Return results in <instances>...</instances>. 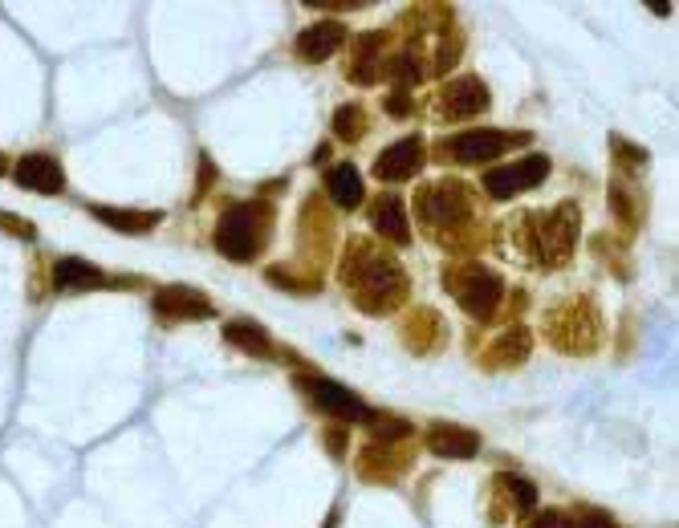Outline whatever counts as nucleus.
I'll return each mask as SVG.
<instances>
[{
	"instance_id": "f257e3e1",
	"label": "nucleus",
	"mask_w": 679,
	"mask_h": 528,
	"mask_svg": "<svg viewBox=\"0 0 679 528\" xmlns=\"http://www.w3.org/2000/svg\"><path fill=\"white\" fill-rule=\"evenodd\" d=\"M342 285L354 293L363 314H390L407 297V277L399 264L358 236L351 240L346 261H342Z\"/></svg>"
},
{
	"instance_id": "f03ea898",
	"label": "nucleus",
	"mask_w": 679,
	"mask_h": 528,
	"mask_svg": "<svg viewBox=\"0 0 679 528\" xmlns=\"http://www.w3.org/2000/svg\"><path fill=\"white\" fill-rule=\"evenodd\" d=\"M269 228H273V208L269 203L261 200L232 203V208H224L220 224H216V249H220V256L237 264L257 261L264 240H269Z\"/></svg>"
},
{
	"instance_id": "7ed1b4c3",
	"label": "nucleus",
	"mask_w": 679,
	"mask_h": 528,
	"mask_svg": "<svg viewBox=\"0 0 679 528\" xmlns=\"http://www.w3.org/2000/svg\"><path fill=\"white\" fill-rule=\"evenodd\" d=\"M416 215L431 236H448L456 228H464L472 220V191L456 179H440V183H424L416 191Z\"/></svg>"
},
{
	"instance_id": "20e7f679",
	"label": "nucleus",
	"mask_w": 679,
	"mask_h": 528,
	"mask_svg": "<svg viewBox=\"0 0 679 528\" xmlns=\"http://www.w3.org/2000/svg\"><path fill=\"white\" fill-rule=\"evenodd\" d=\"M529 224H533V256L541 264H566L574 256V244H578V224H582V212L578 203H557L550 215H529Z\"/></svg>"
},
{
	"instance_id": "39448f33",
	"label": "nucleus",
	"mask_w": 679,
	"mask_h": 528,
	"mask_svg": "<svg viewBox=\"0 0 679 528\" xmlns=\"http://www.w3.org/2000/svg\"><path fill=\"white\" fill-rule=\"evenodd\" d=\"M448 289H452V297L472 321H489L504 297V281L484 264H464V268L448 273Z\"/></svg>"
},
{
	"instance_id": "423d86ee",
	"label": "nucleus",
	"mask_w": 679,
	"mask_h": 528,
	"mask_svg": "<svg viewBox=\"0 0 679 528\" xmlns=\"http://www.w3.org/2000/svg\"><path fill=\"white\" fill-rule=\"evenodd\" d=\"M545 334L562 353H591L598 346V317L591 302H566L545 317Z\"/></svg>"
},
{
	"instance_id": "0eeeda50",
	"label": "nucleus",
	"mask_w": 679,
	"mask_h": 528,
	"mask_svg": "<svg viewBox=\"0 0 679 528\" xmlns=\"http://www.w3.org/2000/svg\"><path fill=\"white\" fill-rule=\"evenodd\" d=\"M529 142L525 130H464V135H452V139H443L440 155L448 163H492L497 155H504L509 147H521Z\"/></svg>"
},
{
	"instance_id": "6e6552de",
	"label": "nucleus",
	"mask_w": 679,
	"mask_h": 528,
	"mask_svg": "<svg viewBox=\"0 0 679 528\" xmlns=\"http://www.w3.org/2000/svg\"><path fill=\"white\" fill-rule=\"evenodd\" d=\"M545 176H550V159H545V155H525L521 163L492 167L489 176H484V191H489L492 200H513L521 191L541 188Z\"/></svg>"
},
{
	"instance_id": "1a4fd4ad",
	"label": "nucleus",
	"mask_w": 679,
	"mask_h": 528,
	"mask_svg": "<svg viewBox=\"0 0 679 528\" xmlns=\"http://www.w3.org/2000/svg\"><path fill=\"white\" fill-rule=\"evenodd\" d=\"M302 390L310 394V403L326 415L342 419V423H370V406L346 390L342 382H330V378H302Z\"/></svg>"
},
{
	"instance_id": "9d476101",
	"label": "nucleus",
	"mask_w": 679,
	"mask_h": 528,
	"mask_svg": "<svg viewBox=\"0 0 679 528\" xmlns=\"http://www.w3.org/2000/svg\"><path fill=\"white\" fill-rule=\"evenodd\" d=\"M489 102H492V94H489V86H484L480 77H452V82L436 94V114L460 123V118L484 114V110H489Z\"/></svg>"
},
{
	"instance_id": "9b49d317",
	"label": "nucleus",
	"mask_w": 679,
	"mask_h": 528,
	"mask_svg": "<svg viewBox=\"0 0 679 528\" xmlns=\"http://www.w3.org/2000/svg\"><path fill=\"white\" fill-rule=\"evenodd\" d=\"M155 314L164 321H203L216 314V305L191 285H164L155 293Z\"/></svg>"
},
{
	"instance_id": "f8f14e48",
	"label": "nucleus",
	"mask_w": 679,
	"mask_h": 528,
	"mask_svg": "<svg viewBox=\"0 0 679 528\" xmlns=\"http://www.w3.org/2000/svg\"><path fill=\"white\" fill-rule=\"evenodd\" d=\"M424 139H399V142H390L387 151L378 155L375 159V176L378 179H387V183H399V179H411L419 176V167H424Z\"/></svg>"
},
{
	"instance_id": "ddd939ff",
	"label": "nucleus",
	"mask_w": 679,
	"mask_h": 528,
	"mask_svg": "<svg viewBox=\"0 0 679 528\" xmlns=\"http://www.w3.org/2000/svg\"><path fill=\"white\" fill-rule=\"evenodd\" d=\"M13 179L21 188L29 191H41V196H58L65 188V171L62 163L53 159V155H25V159H17L13 167Z\"/></svg>"
},
{
	"instance_id": "4468645a",
	"label": "nucleus",
	"mask_w": 679,
	"mask_h": 528,
	"mask_svg": "<svg viewBox=\"0 0 679 528\" xmlns=\"http://www.w3.org/2000/svg\"><path fill=\"white\" fill-rule=\"evenodd\" d=\"M428 452L440 460H472L480 452V435L456 423H431L428 427Z\"/></svg>"
},
{
	"instance_id": "2eb2a0df",
	"label": "nucleus",
	"mask_w": 679,
	"mask_h": 528,
	"mask_svg": "<svg viewBox=\"0 0 679 528\" xmlns=\"http://www.w3.org/2000/svg\"><path fill=\"white\" fill-rule=\"evenodd\" d=\"M111 277L102 273L98 264L82 261V256H62L53 264V289L62 293H77V289H106Z\"/></svg>"
},
{
	"instance_id": "dca6fc26",
	"label": "nucleus",
	"mask_w": 679,
	"mask_h": 528,
	"mask_svg": "<svg viewBox=\"0 0 679 528\" xmlns=\"http://www.w3.org/2000/svg\"><path fill=\"white\" fill-rule=\"evenodd\" d=\"M346 45V29L338 25V21H317V25H310L297 38V57L302 62H326V57H334V53Z\"/></svg>"
},
{
	"instance_id": "f3484780",
	"label": "nucleus",
	"mask_w": 679,
	"mask_h": 528,
	"mask_svg": "<svg viewBox=\"0 0 679 528\" xmlns=\"http://www.w3.org/2000/svg\"><path fill=\"white\" fill-rule=\"evenodd\" d=\"M370 224L390 244H411V224H407V203L399 196H378L370 208Z\"/></svg>"
},
{
	"instance_id": "a211bd4d",
	"label": "nucleus",
	"mask_w": 679,
	"mask_h": 528,
	"mask_svg": "<svg viewBox=\"0 0 679 528\" xmlns=\"http://www.w3.org/2000/svg\"><path fill=\"white\" fill-rule=\"evenodd\" d=\"M383 45H387V33H363L358 45H354V62H351V82L358 86H370L378 74H383Z\"/></svg>"
},
{
	"instance_id": "6ab92c4d",
	"label": "nucleus",
	"mask_w": 679,
	"mask_h": 528,
	"mask_svg": "<svg viewBox=\"0 0 679 528\" xmlns=\"http://www.w3.org/2000/svg\"><path fill=\"white\" fill-rule=\"evenodd\" d=\"M529 346H533V338H529L525 326L504 329V334L492 338L489 350H484V366H521L529 358Z\"/></svg>"
},
{
	"instance_id": "aec40b11",
	"label": "nucleus",
	"mask_w": 679,
	"mask_h": 528,
	"mask_svg": "<svg viewBox=\"0 0 679 528\" xmlns=\"http://www.w3.org/2000/svg\"><path fill=\"white\" fill-rule=\"evenodd\" d=\"M224 338L228 346H237V350L252 353V358H273V341H269V334H264V326H257V321H249V317H237V321H228L224 326Z\"/></svg>"
},
{
	"instance_id": "412c9836",
	"label": "nucleus",
	"mask_w": 679,
	"mask_h": 528,
	"mask_svg": "<svg viewBox=\"0 0 679 528\" xmlns=\"http://www.w3.org/2000/svg\"><path fill=\"white\" fill-rule=\"evenodd\" d=\"M90 215L94 220H102L106 228H118V232H126V236H143V232H152L164 215L159 212H130V208H102V203H94L90 208Z\"/></svg>"
},
{
	"instance_id": "4be33fe9",
	"label": "nucleus",
	"mask_w": 679,
	"mask_h": 528,
	"mask_svg": "<svg viewBox=\"0 0 679 528\" xmlns=\"http://www.w3.org/2000/svg\"><path fill=\"white\" fill-rule=\"evenodd\" d=\"M326 188H330V200L338 203L342 212H351V208H358V203L366 200L363 176H358V167H351V163L334 167L326 176Z\"/></svg>"
},
{
	"instance_id": "5701e85b",
	"label": "nucleus",
	"mask_w": 679,
	"mask_h": 528,
	"mask_svg": "<svg viewBox=\"0 0 679 528\" xmlns=\"http://www.w3.org/2000/svg\"><path fill=\"white\" fill-rule=\"evenodd\" d=\"M334 135H338L342 142H358L366 135V110L358 102L338 106V114H334Z\"/></svg>"
},
{
	"instance_id": "b1692460",
	"label": "nucleus",
	"mask_w": 679,
	"mask_h": 528,
	"mask_svg": "<svg viewBox=\"0 0 679 528\" xmlns=\"http://www.w3.org/2000/svg\"><path fill=\"white\" fill-rule=\"evenodd\" d=\"M497 488L509 492V500H513L516 513H533V508H537V500H541L537 484H529V479L513 476V472H509V476H497Z\"/></svg>"
},
{
	"instance_id": "393cba45",
	"label": "nucleus",
	"mask_w": 679,
	"mask_h": 528,
	"mask_svg": "<svg viewBox=\"0 0 679 528\" xmlns=\"http://www.w3.org/2000/svg\"><path fill=\"white\" fill-rule=\"evenodd\" d=\"M383 74L395 77V82L407 89V86H416V82H424V65H419L416 50H403L399 57H390V62L383 65Z\"/></svg>"
},
{
	"instance_id": "a878e982",
	"label": "nucleus",
	"mask_w": 679,
	"mask_h": 528,
	"mask_svg": "<svg viewBox=\"0 0 679 528\" xmlns=\"http://www.w3.org/2000/svg\"><path fill=\"white\" fill-rule=\"evenodd\" d=\"M566 528H615L610 525V516L598 513V508H574L566 516Z\"/></svg>"
},
{
	"instance_id": "bb28decb",
	"label": "nucleus",
	"mask_w": 679,
	"mask_h": 528,
	"mask_svg": "<svg viewBox=\"0 0 679 528\" xmlns=\"http://www.w3.org/2000/svg\"><path fill=\"white\" fill-rule=\"evenodd\" d=\"M411 110H416V106H411V98H407L403 89H399V94H390V98H387V114H390V118H407V114H411Z\"/></svg>"
},
{
	"instance_id": "cd10ccee",
	"label": "nucleus",
	"mask_w": 679,
	"mask_h": 528,
	"mask_svg": "<svg viewBox=\"0 0 679 528\" xmlns=\"http://www.w3.org/2000/svg\"><path fill=\"white\" fill-rule=\"evenodd\" d=\"M0 228H9V232H17V236H25V240L38 236V228L29 224V220H17V215H0Z\"/></svg>"
},
{
	"instance_id": "c85d7f7f",
	"label": "nucleus",
	"mask_w": 679,
	"mask_h": 528,
	"mask_svg": "<svg viewBox=\"0 0 679 528\" xmlns=\"http://www.w3.org/2000/svg\"><path fill=\"white\" fill-rule=\"evenodd\" d=\"M562 525V516L557 513H550V508H545V513H537V520H529L525 528H557Z\"/></svg>"
},
{
	"instance_id": "c756f323",
	"label": "nucleus",
	"mask_w": 679,
	"mask_h": 528,
	"mask_svg": "<svg viewBox=\"0 0 679 528\" xmlns=\"http://www.w3.org/2000/svg\"><path fill=\"white\" fill-rule=\"evenodd\" d=\"M4 171H9V159H4V155H0V176H4Z\"/></svg>"
},
{
	"instance_id": "7c9ffc66",
	"label": "nucleus",
	"mask_w": 679,
	"mask_h": 528,
	"mask_svg": "<svg viewBox=\"0 0 679 528\" xmlns=\"http://www.w3.org/2000/svg\"><path fill=\"white\" fill-rule=\"evenodd\" d=\"M326 528H334V516H330V520H326Z\"/></svg>"
}]
</instances>
